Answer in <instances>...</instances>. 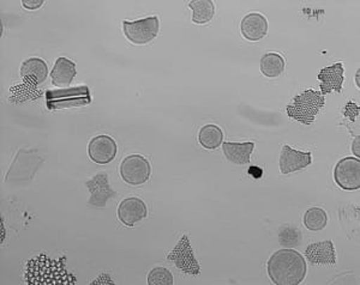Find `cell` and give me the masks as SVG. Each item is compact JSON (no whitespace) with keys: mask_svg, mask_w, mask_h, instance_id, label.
Masks as SVG:
<instances>
[{"mask_svg":"<svg viewBox=\"0 0 360 285\" xmlns=\"http://www.w3.org/2000/svg\"><path fill=\"white\" fill-rule=\"evenodd\" d=\"M249 174L254 176L255 179H259L262 176V169L257 167H251L249 169Z\"/></svg>","mask_w":360,"mask_h":285,"instance_id":"83f0119b","label":"cell"},{"mask_svg":"<svg viewBox=\"0 0 360 285\" xmlns=\"http://www.w3.org/2000/svg\"><path fill=\"white\" fill-rule=\"evenodd\" d=\"M150 174V163L143 156H127L120 164V176L130 186L143 185L149 180Z\"/></svg>","mask_w":360,"mask_h":285,"instance_id":"8992f818","label":"cell"},{"mask_svg":"<svg viewBox=\"0 0 360 285\" xmlns=\"http://www.w3.org/2000/svg\"><path fill=\"white\" fill-rule=\"evenodd\" d=\"M188 8H193V22L196 25H205L213 20L215 8L212 0H193Z\"/></svg>","mask_w":360,"mask_h":285,"instance_id":"ffe728a7","label":"cell"},{"mask_svg":"<svg viewBox=\"0 0 360 285\" xmlns=\"http://www.w3.org/2000/svg\"><path fill=\"white\" fill-rule=\"evenodd\" d=\"M305 258L312 265H317V266L335 265L336 252L334 244L329 240L309 244L305 249Z\"/></svg>","mask_w":360,"mask_h":285,"instance_id":"5bb4252c","label":"cell"},{"mask_svg":"<svg viewBox=\"0 0 360 285\" xmlns=\"http://www.w3.org/2000/svg\"><path fill=\"white\" fill-rule=\"evenodd\" d=\"M334 181L344 191H358L360 188V159L345 157L336 163Z\"/></svg>","mask_w":360,"mask_h":285,"instance_id":"52a82bcc","label":"cell"},{"mask_svg":"<svg viewBox=\"0 0 360 285\" xmlns=\"http://www.w3.org/2000/svg\"><path fill=\"white\" fill-rule=\"evenodd\" d=\"M285 60L278 53H266L261 59V72L266 78H276L283 74L285 69Z\"/></svg>","mask_w":360,"mask_h":285,"instance_id":"44dd1931","label":"cell"},{"mask_svg":"<svg viewBox=\"0 0 360 285\" xmlns=\"http://www.w3.org/2000/svg\"><path fill=\"white\" fill-rule=\"evenodd\" d=\"M148 215L147 205L139 198H127L119 204L118 218L127 227H134Z\"/></svg>","mask_w":360,"mask_h":285,"instance_id":"7c38bea8","label":"cell"},{"mask_svg":"<svg viewBox=\"0 0 360 285\" xmlns=\"http://www.w3.org/2000/svg\"><path fill=\"white\" fill-rule=\"evenodd\" d=\"M266 271L276 285H298L307 277V261L295 249H280L269 258Z\"/></svg>","mask_w":360,"mask_h":285,"instance_id":"6da1fadb","label":"cell"},{"mask_svg":"<svg viewBox=\"0 0 360 285\" xmlns=\"http://www.w3.org/2000/svg\"><path fill=\"white\" fill-rule=\"evenodd\" d=\"M278 241L283 247L286 248H293L295 246H298L302 241V234L299 232L298 228L286 225L280 229L278 232Z\"/></svg>","mask_w":360,"mask_h":285,"instance_id":"603a6c76","label":"cell"},{"mask_svg":"<svg viewBox=\"0 0 360 285\" xmlns=\"http://www.w3.org/2000/svg\"><path fill=\"white\" fill-rule=\"evenodd\" d=\"M167 260L173 261L185 274L198 276L201 273V266L195 258L188 235L181 237L172 252L168 253Z\"/></svg>","mask_w":360,"mask_h":285,"instance_id":"ba28073f","label":"cell"},{"mask_svg":"<svg viewBox=\"0 0 360 285\" xmlns=\"http://www.w3.org/2000/svg\"><path fill=\"white\" fill-rule=\"evenodd\" d=\"M321 81V94L328 95L335 91L341 93L345 81V67L342 62H336L334 65L327 66L321 69L319 74Z\"/></svg>","mask_w":360,"mask_h":285,"instance_id":"4fadbf2b","label":"cell"},{"mask_svg":"<svg viewBox=\"0 0 360 285\" xmlns=\"http://www.w3.org/2000/svg\"><path fill=\"white\" fill-rule=\"evenodd\" d=\"M159 18L155 16L147 17L135 22H123L125 37L134 45H147L155 39L159 33Z\"/></svg>","mask_w":360,"mask_h":285,"instance_id":"5b68a950","label":"cell"},{"mask_svg":"<svg viewBox=\"0 0 360 285\" xmlns=\"http://www.w3.org/2000/svg\"><path fill=\"white\" fill-rule=\"evenodd\" d=\"M224 140V133L217 125H205L198 132V142L207 150H215L220 147Z\"/></svg>","mask_w":360,"mask_h":285,"instance_id":"d6986e66","label":"cell"},{"mask_svg":"<svg viewBox=\"0 0 360 285\" xmlns=\"http://www.w3.org/2000/svg\"><path fill=\"white\" fill-rule=\"evenodd\" d=\"M149 285H172L173 276L171 271L165 267H155L148 274Z\"/></svg>","mask_w":360,"mask_h":285,"instance_id":"cb8c5ba5","label":"cell"},{"mask_svg":"<svg viewBox=\"0 0 360 285\" xmlns=\"http://www.w3.org/2000/svg\"><path fill=\"white\" fill-rule=\"evenodd\" d=\"M44 3H45L44 0H22V5L27 10H37V8H41Z\"/></svg>","mask_w":360,"mask_h":285,"instance_id":"d4e9b609","label":"cell"},{"mask_svg":"<svg viewBox=\"0 0 360 285\" xmlns=\"http://www.w3.org/2000/svg\"><path fill=\"white\" fill-rule=\"evenodd\" d=\"M359 147H360V137H359V135H358V137H356V140H354V142H353V145H352L353 154H354V155L356 156V159H359V156H360Z\"/></svg>","mask_w":360,"mask_h":285,"instance_id":"4316f807","label":"cell"},{"mask_svg":"<svg viewBox=\"0 0 360 285\" xmlns=\"http://www.w3.org/2000/svg\"><path fill=\"white\" fill-rule=\"evenodd\" d=\"M21 76L29 84L39 86L44 83L49 76V67L42 59L32 58L23 61L21 66Z\"/></svg>","mask_w":360,"mask_h":285,"instance_id":"e0dca14e","label":"cell"},{"mask_svg":"<svg viewBox=\"0 0 360 285\" xmlns=\"http://www.w3.org/2000/svg\"><path fill=\"white\" fill-rule=\"evenodd\" d=\"M86 186L90 192L89 205L95 208H105L107 201L117 197V192L110 186L107 174H98L86 181Z\"/></svg>","mask_w":360,"mask_h":285,"instance_id":"8fae6325","label":"cell"},{"mask_svg":"<svg viewBox=\"0 0 360 285\" xmlns=\"http://www.w3.org/2000/svg\"><path fill=\"white\" fill-rule=\"evenodd\" d=\"M312 162L310 151H300L292 149L290 145H283L280 155V171L283 174H291L309 167Z\"/></svg>","mask_w":360,"mask_h":285,"instance_id":"30bf717a","label":"cell"},{"mask_svg":"<svg viewBox=\"0 0 360 285\" xmlns=\"http://www.w3.org/2000/svg\"><path fill=\"white\" fill-rule=\"evenodd\" d=\"M107 277V274H101L100 277L96 279V281H91V284H115V281H112V279H105Z\"/></svg>","mask_w":360,"mask_h":285,"instance_id":"484cf974","label":"cell"},{"mask_svg":"<svg viewBox=\"0 0 360 285\" xmlns=\"http://www.w3.org/2000/svg\"><path fill=\"white\" fill-rule=\"evenodd\" d=\"M76 74L77 72H76V64L74 61L60 57L56 61V65L51 72V78L54 86L66 89L74 81Z\"/></svg>","mask_w":360,"mask_h":285,"instance_id":"2e32d148","label":"cell"},{"mask_svg":"<svg viewBox=\"0 0 360 285\" xmlns=\"http://www.w3.org/2000/svg\"><path fill=\"white\" fill-rule=\"evenodd\" d=\"M243 37L251 42L262 40L268 33V20L258 13H248L240 25Z\"/></svg>","mask_w":360,"mask_h":285,"instance_id":"9a60e30c","label":"cell"},{"mask_svg":"<svg viewBox=\"0 0 360 285\" xmlns=\"http://www.w3.org/2000/svg\"><path fill=\"white\" fill-rule=\"evenodd\" d=\"M255 142H222V151L229 162L237 166H245L254 151Z\"/></svg>","mask_w":360,"mask_h":285,"instance_id":"ac0fdd59","label":"cell"},{"mask_svg":"<svg viewBox=\"0 0 360 285\" xmlns=\"http://www.w3.org/2000/svg\"><path fill=\"white\" fill-rule=\"evenodd\" d=\"M91 102L89 88L86 86L49 90L46 93V107L49 110H69L88 106Z\"/></svg>","mask_w":360,"mask_h":285,"instance_id":"277c9868","label":"cell"},{"mask_svg":"<svg viewBox=\"0 0 360 285\" xmlns=\"http://www.w3.org/2000/svg\"><path fill=\"white\" fill-rule=\"evenodd\" d=\"M25 281L29 285H72L76 278L68 272L64 258L51 259L45 254L28 261Z\"/></svg>","mask_w":360,"mask_h":285,"instance_id":"7a4b0ae2","label":"cell"},{"mask_svg":"<svg viewBox=\"0 0 360 285\" xmlns=\"http://www.w3.org/2000/svg\"><path fill=\"white\" fill-rule=\"evenodd\" d=\"M327 223V212L322 208H310L304 215V225L310 232L323 230Z\"/></svg>","mask_w":360,"mask_h":285,"instance_id":"7402d4cb","label":"cell"},{"mask_svg":"<svg viewBox=\"0 0 360 285\" xmlns=\"http://www.w3.org/2000/svg\"><path fill=\"white\" fill-rule=\"evenodd\" d=\"M326 105V98L321 94V91L309 89L298 96H295L291 105L287 106V115L295 121L311 125L315 121L316 115Z\"/></svg>","mask_w":360,"mask_h":285,"instance_id":"3957f363","label":"cell"},{"mask_svg":"<svg viewBox=\"0 0 360 285\" xmlns=\"http://www.w3.org/2000/svg\"><path fill=\"white\" fill-rule=\"evenodd\" d=\"M117 142L110 135H96L91 139L88 147V154L93 162L105 166L111 163L117 156Z\"/></svg>","mask_w":360,"mask_h":285,"instance_id":"9c48e42d","label":"cell"}]
</instances>
